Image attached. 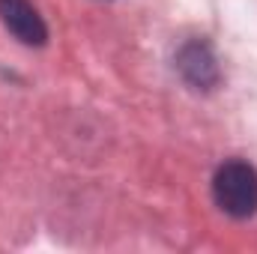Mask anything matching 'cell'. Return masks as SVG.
Returning <instances> with one entry per match:
<instances>
[{"instance_id": "cell-1", "label": "cell", "mask_w": 257, "mask_h": 254, "mask_svg": "<svg viewBox=\"0 0 257 254\" xmlns=\"http://www.w3.org/2000/svg\"><path fill=\"white\" fill-rule=\"evenodd\" d=\"M212 197L230 218H251L257 212V171L248 162L230 159L212 177Z\"/></svg>"}, {"instance_id": "cell-2", "label": "cell", "mask_w": 257, "mask_h": 254, "mask_svg": "<svg viewBox=\"0 0 257 254\" xmlns=\"http://www.w3.org/2000/svg\"><path fill=\"white\" fill-rule=\"evenodd\" d=\"M177 69H180L183 81H186L192 90H200V93L215 90L218 81H221L218 60H215L212 48H209L203 39H192V42H186V45L177 51Z\"/></svg>"}, {"instance_id": "cell-3", "label": "cell", "mask_w": 257, "mask_h": 254, "mask_svg": "<svg viewBox=\"0 0 257 254\" xmlns=\"http://www.w3.org/2000/svg\"><path fill=\"white\" fill-rule=\"evenodd\" d=\"M0 21L21 45L39 48L48 42V27L30 0H0Z\"/></svg>"}]
</instances>
